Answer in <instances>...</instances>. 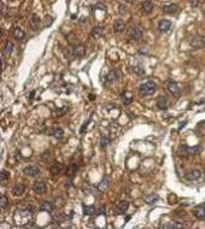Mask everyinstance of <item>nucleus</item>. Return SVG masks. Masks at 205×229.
<instances>
[{"mask_svg":"<svg viewBox=\"0 0 205 229\" xmlns=\"http://www.w3.org/2000/svg\"><path fill=\"white\" fill-rule=\"evenodd\" d=\"M116 81V73L113 71V70H111L107 75H106V82L107 83H112V82H115Z\"/></svg>","mask_w":205,"mask_h":229,"instance_id":"nucleus-29","label":"nucleus"},{"mask_svg":"<svg viewBox=\"0 0 205 229\" xmlns=\"http://www.w3.org/2000/svg\"><path fill=\"white\" fill-rule=\"evenodd\" d=\"M200 176H202V173H200L199 170H197V169L191 170V171H188V173L186 174V177H187V180H190V181H197V180L200 179Z\"/></svg>","mask_w":205,"mask_h":229,"instance_id":"nucleus-12","label":"nucleus"},{"mask_svg":"<svg viewBox=\"0 0 205 229\" xmlns=\"http://www.w3.org/2000/svg\"><path fill=\"white\" fill-rule=\"evenodd\" d=\"M119 15H124L125 12H127V7L124 6V5H119Z\"/></svg>","mask_w":205,"mask_h":229,"instance_id":"nucleus-39","label":"nucleus"},{"mask_svg":"<svg viewBox=\"0 0 205 229\" xmlns=\"http://www.w3.org/2000/svg\"><path fill=\"white\" fill-rule=\"evenodd\" d=\"M13 36H15V39H17V40H23L24 37H25V33L21 29V28H15L13 29Z\"/></svg>","mask_w":205,"mask_h":229,"instance_id":"nucleus-19","label":"nucleus"},{"mask_svg":"<svg viewBox=\"0 0 205 229\" xmlns=\"http://www.w3.org/2000/svg\"><path fill=\"white\" fill-rule=\"evenodd\" d=\"M8 177V173L7 171H5V170H2L1 171V176H0V180H1V182H4L6 179Z\"/></svg>","mask_w":205,"mask_h":229,"instance_id":"nucleus-36","label":"nucleus"},{"mask_svg":"<svg viewBox=\"0 0 205 229\" xmlns=\"http://www.w3.org/2000/svg\"><path fill=\"white\" fill-rule=\"evenodd\" d=\"M141 8H142V11H144L146 15H150V13L152 12V10H153V4H152V1H150V0L144 1L142 5H141Z\"/></svg>","mask_w":205,"mask_h":229,"instance_id":"nucleus-16","label":"nucleus"},{"mask_svg":"<svg viewBox=\"0 0 205 229\" xmlns=\"http://www.w3.org/2000/svg\"><path fill=\"white\" fill-rule=\"evenodd\" d=\"M13 48H15V45H13L11 41L6 42V45H5V50H4V54H5V56H10V54L12 53Z\"/></svg>","mask_w":205,"mask_h":229,"instance_id":"nucleus-23","label":"nucleus"},{"mask_svg":"<svg viewBox=\"0 0 205 229\" xmlns=\"http://www.w3.org/2000/svg\"><path fill=\"white\" fill-rule=\"evenodd\" d=\"M83 214L85 215H88V216H91V215H94L96 214V208L93 206V205H91V206H83Z\"/></svg>","mask_w":205,"mask_h":229,"instance_id":"nucleus-26","label":"nucleus"},{"mask_svg":"<svg viewBox=\"0 0 205 229\" xmlns=\"http://www.w3.org/2000/svg\"><path fill=\"white\" fill-rule=\"evenodd\" d=\"M110 144V139L109 137H105V136H102V140H100V147L102 148H105L107 145Z\"/></svg>","mask_w":205,"mask_h":229,"instance_id":"nucleus-33","label":"nucleus"},{"mask_svg":"<svg viewBox=\"0 0 205 229\" xmlns=\"http://www.w3.org/2000/svg\"><path fill=\"white\" fill-rule=\"evenodd\" d=\"M24 191H25V186L23 185V183H17V185H15L13 186V188H12V193H13V195H22L23 193H24Z\"/></svg>","mask_w":205,"mask_h":229,"instance_id":"nucleus-14","label":"nucleus"},{"mask_svg":"<svg viewBox=\"0 0 205 229\" xmlns=\"http://www.w3.org/2000/svg\"><path fill=\"white\" fill-rule=\"evenodd\" d=\"M142 35H144V33H142V30H141L139 27H133V28L130 29L129 37H130L132 40H134V41H139V40L142 39Z\"/></svg>","mask_w":205,"mask_h":229,"instance_id":"nucleus-2","label":"nucleus"},{"mask_svg":"<svg viewBox=\"0 0 205 229\" xmlns=\"http://www.w3.org/2000/svg\"><path fill=\"white\" fill-rule=\"evenodd\" d=\"M23 173H24L27 176H31V177H33V176H36V175H39V174H40V169H39L37 166L30 165V166L24 168Z\"/></svg>","mask_w":205,"mask_h":229,"instance_id":"nucleus-8","label":"nucleus"},{"mask_svg":"<svg viewBox=\"0 0 205 229\" xmlns=\"http://www.w3.org/2000/svg\"><path fill=\"white\" fill-rule=\"evenodd\" d=\"M105 214V206H102L99 210H98V215H104Z\"/></svg>","mask_w":205,"mask_h":229,"instance_id":"nucleus-41","label":"nucleus"},{"mask_svg":"<svg viewBox=\"0 0 205 229\" xmlns=\"http://www.w3.org/2000/svg\"><path fill=\"white\" fill-rule=\"evenodd\" d=\"M33 191L36 194H44L46 192V183L44 181H36V182H34Z\"/></svg>","mask_w":205,"mask_h":229,"instance_id":"nucleus-4","label":"nucleus"},{"mask_svg":"<svg viewBox=\"0 0 205 229\" xmlns=\"http://www.w3.org/2000/svg\"><path fill=\"white\" fill-rule=\"evenodd\" d=\"M76 171H77V166H76V164H71L70 166H69V169H68V176H74L75 174H76Z\"/></svg>","mask_w":205,"mask_h":229,"instance_id":"nucleus-30","label":"nucleus"},{"mask_svg":"<svg viewBox=\"0 0 205 229\" xmlns=\"http://www.w3.org/2000/svg\"><path fill=\"white\" fill-rule=\"evenodd\" d=\"M89 97H91V98H89V99H91V100H94V95H92V94H91V95H89Z\"/></svg>","mask_w":205,"mask_h":229,"instance_id":"nucleus-45","label":"nucleus"},{"mask_svg":"<svg viewBox=\"0 0 205 229\" xmlns=\"http://www.w3.org/2000/svg\"><path fill=\"white\" fill-rule=\"evenodd\" d=\"M162 10H163L165 13H170V15H173V13H176V12H177L179 6H177L176 4H169V5H164Z\"/></svg>","mask_w":205,"mask_h":229,"instance_id":"nucleus-15","label":"nucleus"},{"mask_svg":"<svg viewBox=\"0 0 205 229\" xmlns=\"http://www.w3.org/2000/svg\"><path fill=\"white\" fill-rule=\"evenodd\" d=\"M64 170V165L62 163H58V162H54L53 164H51V168H50V171L53 174V175H58L60 174L62 171Z\"/></svg>","mask_w":205,"mask_h":229,"instance_id":"nucleus-10","label":"nucleus"},{"mask_svg":"<svg viewBox=\"0 0 205 229\" xmlns=\"http://www.w3.org/2000/svg\"><path fill=\"white\" fill-rule=\"evenodd\" d=\"M67 111H68V106H64L63 109L57 110V111H56V114H57V117H60V116H63V114H65Z\"/></svg>","mask_w":205,"mask_h":229,"instance_id":"nucleus-34","label":"nucleus"},{"mask_svg":"<svg viewBox=\"0 0 205 229\" xmlns=\"http://www.w3.org/2000/svg\"><path fill=\"white\" fill-rule=\"evenodd\" d=\"M191 46L193 48H196V50L205 47V37H203V36H196V37H193L192 41H191Z\"/></svg>","mask_w":205,"mask_h":229,"instance_id":"nucleus-5","label":"nucleus"},{"mask_svg":"<svg viewBox=\"0 0 205 229\" xmlns=\"http://www.w3.org/2000/svg\"><path fill=\"white\" fill-rule=\"evenodd\" d=\"M85 53H86V47H85L82 44H79V45H76V46L74 47V54H75L76 57L82 58V57L85 56Z\"/></svg>","mask_w":205,"mask_h":229,"instance_id":"nucleus-13","label":"nucleus"},{"mask_svg":"<svg viewBox=\"0 0 205 229\" xmlns=\"http://www.w3.org/2000/svg\"><path fill=\"white\" fill-rule=\"evenodd\" d=\"M157 106H158V109H161V110H167L168 106H169L168 98L164 97V95L158 97V98H157Z\"/></svg>","mask_w":205,"mask_h":229,"instance_id":"nucleus-7","label":"nucleus"},{"mask_svg":"<svg viewBox=\"0 0 205 229\" xmlns=\"http://www.w3.org/2000/svg\"><path fill=\"white\" fill-rule=\"evenodd\" d=\"M52 23H53V17H51V16H46V25L50 27Z\"/></svg>","mask_w":205,"mask_h":229,"instance_id":"nucleus-38","label":"nucleus"},{"mask_svg":"<svg viewBox=\"0 0 205 229\" xmlns=\"http://www.w3.org/2000/svg\"><path fill=\"white\" fill-rule=\"evenodd\" d=\"M164 228H180V227H182L181 224H175V223H169V224H165V226H163Z\"/></svg>","mask_w":205,"mask_h":229,"instance_id":"nucleus-37","label":"nucleus"},{"mask_svg":"<svg viewBox=\"0 0 205 229\" xmlns=\"http://www.w3.org/2000/svg\"><path fill=\"white\" fill-rule=\"evenodd\" d=\"M133 71H134L135 74H138V75H144V74H145L144 68L140 66V65H138V66H133Z\"/></svg>","mask_w":205,"mask_h":229,"instance_id":"nucleus-32","label":"nucleus"},{"mask_svg":"<svg viewBox=\"0 0 205 229\" xmlns=\"http://www.w3.org/2000/svg\"><path fill=\"white\" fill-rule=\"evenodd\" d=\"M29 25H30V28H31L33 30H37V29H39V25H40V18L34 15V16L31 17L30 22H29Z\"/></svg>","mask_w":205,"mask_h":229,"instance_id":"nucleus-18","label":"nucleus"},{"mask_svg":"<svg viewBox=\"0 0 205 229\" xmlns=\"http://www.w3.org/2000/svg\"><path fill=\"white\" fill-rule=\"evenodd\" d=\"M185 151H186L187 154L194 156V154H197L200 151V147L199 146H196V147H185Z\"/></svg>","mask_w":205,"mask_h":229,"instance_id":"nucleus-24","label":"nucleus"},{"mask_svg":"<svg viewBox=\"0 0 205 229\" xmlns=\"http://www.w3.org/2000/svg\"><path fill=\"white\" fill-rule=\"evenodd\" d=\"M124 29H125L124 22H123L122 19H117V21L115 22V24H113V30H115V33H122Z\"/></svg>","mask_w":205,"mask_h":229,"instance_id":"nucleus-17","label":"nucleus"},{"mask_svg":"<svg viewBox=\"0 0 205 229\" xmlns=\"http://www.w3.org/2000/svg\"><path fill=\"white\" fill-rule=\"evenodd\" d=\"M128 208H129V203L127 200H119L115 205V211L121 215V214H124L128 210Z\"/></svg>","mask_w":205,"mask_h":229,"instance_id":"nucleus-3","label":"nucleus"},{"mask_svg":"<svg viewBox=\"0 0 205 229\" xmlns=\"http://www.w3.org/2000/svg\"><path fill=\"white\" fill-rule=\"evenodd\" d=\"M7 204H8V199H7V197H6V195H1V199H0V206H1V209H2V210L6 209Z\"/></svg>","mask_w":205,"mask_h":229,"instance_id":"nucleus-31","label":"nucleus"},{"mask_svg":"<svg viewBox=\"0 0 205 229\" xmlns=\"http://www.w3.org/2000/svg\"><path fill=\"white\" fill-rule=\"evenodd\" d=\"M102 31H104V28L100 27V25H97L92 29V36L93 37H99L102 35Z\"/></svg>","mask_w":205,"mask_h":229,"instance_id":"nucleus-22","label":"nucleus"},{"mask_svg":"<svg viewBox=\"0 0 205 229\" xmlns=\"http://www.w3.org/2000/svg\"><path fill=\"white\" fill-rule=\"evenodd\" d=\"M52 135H53L54 137H57V139H62L63 135H64V130H63L62 128H54V129L52 130Z\"/></svg>","mask_w":205,"mask_h":229,"instance_id":"nucleus-25","label":"nucleus"},{"mask_svg":"<svg viewBox=\"0 0 205 229\" xmlns=\"http://www.w3.org/2000/svg\"><path fill=\"white\" fill-rule=\"evenodd\" d=\"M193 215L198 218V220H204L205 218V204L199 205L197 208H194L193 210Z\"/></svg>","mask_w":205,"mask_h":229,"instance_id":"nucleus-9","label":"nucleus"},{"mask_svg":"<svg viewBox=\"0 0 205 229\" xmlns=\"http://www.w3.org/2000/svg\"><path fill=\"white\" fill-rule=\"evenodd\" d=\"M40 210H41V211H45V212H52V211H53V205H52V203H50V202H45V203H42Z\"/></svg>","mask_w":205,"mask_h":229,"instance_id":"nucleus-21","label":"nucleus"},{"mask_svg":"<svg viewBox=\"0 0 205 229\" xmlns=\"http://www.w3.org/2000/svg\"><path fill=\"white\" fill-rule=\"evenodd\" d=\"M158 198H159V197H158L157 194H150V195H146V197L144 198V200H145V203H146V204H150V205H152V204L157 203Z\"/></svg>","mask_w":205,"mask_h":229,"instance_id":"nucleus-20","label":"nucleus"},{"mask_svg":"<svg viewBox=\"0 0 205 229\" xmlns=\"http://www.w3.org/2000/svg\"><path fill=\"white\" fill-rule=\"evenodd\" d=\"M170 28H171V22L168 21V19H162V21L158 23V29H159L161 31H163V33L169 31Z\"/></svg>","mask_w":205,"mask_h":229,"instance_id":"nucleus-11","label":"nucleus"},{"mask_svg":"<svg viewBox=\"0 0 205 229\" xmlns=\"http://www.w3.org/2000/svg\"><path fill=\"white\" fill-rule=\"evenodd\" d=\"M124 1H127V2H129V4H133L135 0H124Z\"/></svg>","mask_w":205,"mask_h":229,"instance_id":"nucleus-44","label":"nucleus"},{"mask_svg":"<svg viewBox=\"0 0 205 229\" xmlns=\"http://www.w3.org/2000/svg\"><path fill=\"white\" fill-rule=\"evenodd\" d=\"M168 91H169L170 94H173V95H175V97H179L180 93H181V89H180L179 85H177L176 82H174V81L168 82Z\"/></svg>","mask_w":205,"mask_h":229,"instance_id":"nucleus-6","label":"nucleus"},{"mask_svg":"<svg viewBox=\"0 0 205 229\" xmlns=\"http://www.w3.org/2000/svg\"><path fill=\"white\" fill-rule=\"evenodd\" d=\"M122 99H123V103L125 104V105H129L130 103H132V98L130 97H127V95H122Z\"/></svg>","mask_w":205,"mask_h":229,"instance_id":"nucleus-35","label":"nucleus"},{"mask_svg":"<svg viewBox=\"0 0 205 229\" xmlns=\"http://www.w3.org/2000/svg\"><path fill=\"white\" fill-rule=\"evenodd\" d=\"M107 188H109V180H106V179L102 180V182L98 185V191L99 192H105Z\"/></svg>","mask_w":205,"mask_h":229,"instance_id":"nucleus-27","label":"nucleus"},{"mask_svg":"<svg viewBox=\"0 0 205 229\" xmlns=\"http://www.w3.org/2000/svg\"><path fill=\"white\" fill-rule=\"evenodd\" d=\"M191 5H193V6H197V1H196V0H191Z\"/></svg>","mask_w":205,"mask_h":229,"instance_id":"nucleus-42","label":"nucleus"},{"mask_svg":"<svg viewBox=\"0 0 205 229\" xmlns=\"http://www.w3.org/2000/svg\"><path fill=\"white\" fill-rule=\"evenodd\" d=\"M50 157H51V152H50V151H45V152L42 153V156H41V158H42V159H46V158L48 159Z\"/></svg>","mask_w":205,"mask_h":229,"instance_id":"nucleus-40","label":"nucleus"},{"mask_svg":"<svg viewBox=\"0 0 205 229\" xmlns=\"http://www.w3.org/2000/svg\"><path fill=\"white\" fill-rule=\"evenodd\" d=\"M52 220H53V222H54V223H62V222H64L65 216H64V215H62V214L52 215Z\"/></svg>","mask_w":205,"mask_h":229,"instance_id":"nucleus-28","label":"nucleus"},{"mask_svg":"<svg viewBox=\"0 0 205 229\" xmlns=\"http://www.w3.org/2000/svg\"><path fill=\"white\" fill-rule=\"evenodd\" d=\"M34 94H35V92H31V93H30V100H33V98H34Z\"/></svg>","mask_w":205,"mask_h":229,"instance_id":"nucleus-43","label":"nucleus"},{"mask_svg":"<svg viewBox=\"0 0 205 229\" xmlns=\"http://www.w3.org/2000/svg\"><path fill=\"white\" fill-rule=\"evenodd\" d=\"M156 91H157V85L153 81H147L139 87V93L141 97L152 95L153 93H156Z\"/></svg>","mask_w":205,"mask_h":229,"instance_id":"nucleus-1","label":"nucleus"}]
</instances>
